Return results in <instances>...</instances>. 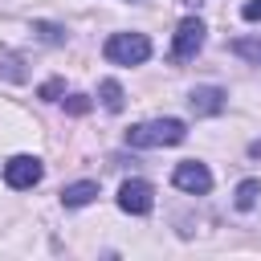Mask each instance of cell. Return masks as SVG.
I'll return each mask as SVG.
<instances>
[{
	"mask_svg": "<svg viewBox=\"0 0 261 261\" xmlns=\"http://www.w3.org/2000/svg\"><path fill=\"white\" fill-rule=\"evenodd\" d=\"M184 139H188V126L179 118H151V122H139L126 130L130 147H175Z\"/></svg>",
	"mask_w": 261,
	"mask_h": 261,
	"instance_id": "cell-1",
	"label": "cell"
},
{
	"mask_svg": "<svg viewBox=\"0 0 261 261\" xmlns=\"http://www.w3.org/2000/svg\"><path fill=\"white\" fill-rule=\"evenodd\" d=\"M102 53L114 65H143L151 57V41H147V33H110Z\"/></svg>",
	"mask_w": 261,
	"mask_h": 261,
	"instance_id": "cell-2",
	"label": "cell"
},
{
	"mask_svg": "<svg viewBox=\"0 0 261 261\" xmlns=\"http://www.w3.org/2000/svg\"><path fill=\"white\" fill-rule=\"evenodd\" d=\"M204 20L200 16H184L179 20V29H175V37H171V57L175 61H192L200 49H204Z\"/></svg>",
	"mask_w": 261,
	"mask_h": 261,
	"instance_id": "cell-3",
	"label": "cell"
},
{
	"mask_svg": "<svg viewBox=\"0 0 261 261\" xmlns=\"http://www.w3.org/2000/svg\"><path fill=\"white\" fill-rule=\"evenodd\" d=\"M41 175H45V167H41V159H37V155H12V159L4 163V184H8V188H16V192H24V188L41 184Z\"/></svg>",
	"mask_w": 261,
	"mask_h": 261,
	"instance_id": "cell-4",
	"label": "cell"
},
{
	"mask_svg": "<svg viewBox=\"0 0 261 261\" xmlns=\"http://www.w3.org/2000/svg\"><path fill=\"white\" fill-rule=\"evenodd\" d=\"M171 184H175L179 192L204 196V192H212V171H208L204 163H196V159H184V163H175V171H171Z\"/></svg>",
	"mask_w": 261,
	"mask_h": 261,
	"instance_id": "cell-5",
	"label": "cell"
},
{
	"mask_svg": "<svg viewBox=\"0 0 261 261\" xmlns=\"http://www.w3.org/2000/svg\"><path fill=\"white\" fill-rule=\"evenodd\" d=\"M118 208L130 212V216H147V212L155 208V188H151L147 179H126V184L118 188Z\"/></svg>",
	"mask_w": 261,
	"mask_h": 261,
	"instance_id": "cell-6",
	"label": "cell"
},
{
	"mask_svg": "<svg viewBox=\"0 0 261 261\" xmlns=\"http://www.w3.org/2000/svg\"><path fill=\"white\" fill-rule=\"evenodd\" d=\"M224 98H228V94H224L220 86H196V90L188 94V106H192L196 114H220V110H224Z\"/></svg>",
	"mask_w": 261,
	"mask_h": 261,
	"instance_id": "cell-7",
	"label": "cell"
},
{
	"mask_svg": "<svg viewBox=\"0 0 261 261\" xmlns=\"http://www.w3.org/2000/svg\"><path fill=\"white\" fill-rule=\"evenodd\" d=\"M94 196H98V184H94V179H77V184L61 188V204H65V208H86Z\"/></svg>",
	"mask_w": 261,
	"mask_h": 261,
	"instance_id": "cell-8",
	"label": "cell"
},
{
	"mask_svg": "<svg viewBox=\"0 0 261 261\" xmlns=\"http://www.w3.org/2000/svg\"><path fill=\"white\" fill-rule=\"evenodd\" d=\"M98 98H102V106H106L110 114H118V110L126 106V94H122V86H118L114 77H106V82L98 86Z\"/></svg>",
	"mask_w": 261,
	"mask_h": 261,
	"instance_id": "cell-9",
	"label": "cell"
},
{
	"mask_svg": "<svg viewBox=\"0 0 261 261\" xmlns=\"http://www.w3.org/2000/svg\"><path fill=\"white\" fill-rule=\"evenodd\" d=\"M232 53L245 57V61H253V65H261V37H237L232 41Z\"/></svg>",
	"mask_w": 261,
	"mask_h": 261,
	"instance_id": "cell-10",
	"label": "cell"
},
{
	"mask_svg": "<svg viewBox=\"0 0 261 261\" xmlns=\"http://www.w3.org/2000/svg\"><path fill=\"white\" fill-rule=\"evenodd\" d=\"M257 196H261V184H257V179H245V184L237 188V208H253Z\"/></svg>",
	"mask_w": 261,
	"mask_h": 261,
	"instance_id": "cell-11",
	"label": "cell"
},
{
	"mask_svg": "<svg viewBox=\"0 0 261 261\" xmlns=\"http://www.w3.org/2000/svg\"><path fill=\"white\" fill-rule=\"evenodd\" d=\"M33 33H41V41H49V45H61L65 41V29L61 24H49V20H37Z\"/></svg>",
	"mask_w": 261,
	"mask_h": 261,
	"instance_id": "cell-12",
	"label": "cell"
},
{
	"mask_svg": "<svg viewBox=\"0 0 261 261\" xmlns=\"http://www.w3.org/2000/svg\"><path fill=\"white\" fill-rule=\"evenodd\" d=\"M37 94H41V98H45V102H57V98H61V94H65V82H61V77H49V82H45V86H41V90H37Z\"/></svg>",
	"mask_w": 261,
	"mask_h": 261,
	"instance_id": "cell-13",
	"label": "cell"
},
{
	"mask_svg": "<svg viewBox=\"0 0 261 261\" xmlns=\"http://www.w3.org/2000/svg\"><path fill=\"white\" fill-rule=\"evenodd\" d=\"M61 102H65L69 114H86V110H90V98H86V94H69V98H61Z\"/></svg>",
	"mask_w": 261,
	"mask_h": 261,
	"instance_id": "cell-14",
	"label": "cell"
},
{
	"mask_svg": "<svg viewBox=\"0 0 261 261\" xmlns=\"http://www.w3.org/2000/svg\"><path fill=\"white\" fill-rule=\"evenodd\" d=\"M241 16H245V20H261V0H245Z\"/></svg>",
	"mask_w": 261,
	"mask_h": 261,
	"instance_id": "cell-15",
	"label": "cell"
},
{
	"mask_svg": "<svg viewBox=\"0 0 261 261\" xmlns=\"http://www.w3.org/2000/svg\"><path fill=\"white\" fill-rule=\"evenodd\" d=\"M179 4H184V8H200L204 0H179Z\"/></svg>",
	"mask_w": 261,
	"mask_h": 261,
	"instance_id": "cell-16",
	"label": "cell"
}]
</instances>
